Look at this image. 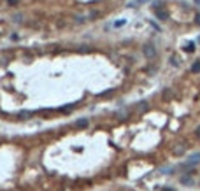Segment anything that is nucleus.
<instances>
[{"label":"nucleus","mask_w":200,"mask_h":191,"mask_svg":"<svg viewBox=\"0 0 200 191\" xmlns=\"http://www.w3.org/2000/svg\"><path fill=\"white\" fill-rule=\"evenodd\" d=\"M137 2H139V4H142V2H146V0H137Z\"/></svg>","instance_id":"nucleus-19"},{"label":"nucleus","mask_w":200,"mask_h":191,"mask_svg":"<svg viewBox=\"0 0 200 191\" xmlns=\"http://www.w3.org/2000/svg\"><path fill=\"white\" fill-rule=\"evenodd\" d=\"M148 109H149V104H148V102H139V104H137V112L142 114V112H146Z\"/></svg>","instance_id":"nucleus-6"},{"label":"nucleus","mask_w":200,"mask_h":191,"mask_svg":"<svg viewBox=\"0 0 200 191\" xmlns=\"http://www.w3.org/2000/svg\"><path fill=\"white\" fill-rule=\"evenodd\" d=\"M0 63H2V65H5V63H7V56H5V54H2V53H0Z\"/></svg>","instance_id":"nucleus-12"},{"label":"nucleus","mask_w":200,"mask_h":191,"mask_svg":"<svg viewBox=\"0 0 200 191\" xmlns=\"http://www.w3.org/2000/svg\"><path fill=\"white\" fill-rule=\"evenodd\" d=\"M192 72H193V74H199V72H200V61H195V63H193Z\"/></svg>","instance_id":"nucleus-9"},{"label":"nucleus","mask_w":200,"mask_h":191,"mask_svg":"<svg viewBox=\"0 0 200 191\" xmlns=\"http://www.w3.org/2000/svg\"><path fill=\"white\" fill-rule=\"evenodd\" d=\"M179 183L181 184H184V186H193V172H188V174H183L181 177H179Z\"/></svg>","instance_id":"nucleus-2"},{"label":"nucleus","mask_w":200,"mask_h":191,"mask_svg":"<svg viewBox=\"0 0 200 191\" xmlns=\"http://www.w3.org/2000/svg\"><path fill=\"white\" fill-rule=\"evenodd\" d=\"M172 151H174V154H176V156H181V154H184V153H186V144H183V142H181V144H177Z\"/></svg>","instance_id":"nucleus-4"},{"label":"nucleus","mask_w":200,"mask_h":191,"mask_svg":"<svg viewBox=\"0 0 200 191\" xmlns=\"http://www.w3.org/2000/svg\"><path fill=\"white\" fill-rule=\"evenodd\" d=\"M184 51H186V53H193V51H195V42H186Z\"/></svg>","instance_id":"nucleus-8"},{"label":"nucleus","mask_w":200,"mask_h":191,"mask_svg":"<svg viewBox=\"0 0 200 191\" xmlns=\"http://www.w3.org/2000/svg\"><path fill=\"white\" fill-rule=\"evenodd\" d=\"M155 14H156V18H158L160 21H165V19L169 18V12H167V11H163V9H158V11H155Z\"/></svg>","instance_id":"nucleus-5"},{"label":"nucleus","mask_w":200,"mask_h":191,"mask_svg":"<svg viewBox=\"0 0 200 191\" xmlns=\"http://www.w3.org/2000/svg\"><path fill=\"white\" fill-rule=\"evenodd\" d=\"M199 40H200V39H199Z\"/></svg>","instance_id":"nucleus-21"},{"label":"nucleus","mask_w":200,"mask_h":191,"mask_svg":"<svg viewBox=\"0 0 200 191\" xmlns=\"http://www.w3.org/2000/svg\"><path fill=\"white\" fill-rule=\"evenodd\" d=\"M163 97H165V98H169V97H170V91H169V90H167V91H163Z\"/></svg>","instance_id":"nucleus-14"},{"label":"nucleus","mask_w":200,"mask_h":191,"mask_svg":"<svg viewBox=\"0 0 200 191\" xmlns=\"http://www.w3.org/2000/svg\"><path fill=\"white\" fill-rule=\"evenodd\" d=\"M163 191H176V190H174V188H169V186H165V188H163Z\"/></svg>","instance_id":"nucleus-16"},{"label":"nucleus","mask_w":200,"mask_h":191,"mask_svg":"<svg viewBox=\"0 0 200 191\" xmlns=\"http://www.w3.org/2000/svg\"><path fill=\"white\" fill-rule=\"evenodd\" d=\"M170 61H172V65H176V67H177V65L181 63V60H179L177 56H172V58H170Z\"/></svg>","instance_id":"nucleus-11"},{"label":"nucleus","mask_w":200,"mask_h":191,"mask_svg":"<svg viewBox=\"0 0 200 191\" xmlns=\"http://www.w3.org/2000/svg\"><path fill=\"white\" fill-rule=\"evenodd\" d=\"M125 23H127V21H125V19H119V21H116V26H123V25H125Z\"/></svg>","instance_id":"nucleus-13"},{"label":"nucleus","mask_w":200,"mask_h":191,"mask_svg":"<svg viewBox=\"0 0 200 191\" xmlns=\"http://www.w3.org/2000/svg\"><path fill=\"white\" fill-rule=\"evenodd\" d=\"M77 126H79V128H86V126H88V121H86V119H79V121H77Z\"/></svg>","instance_id":"nucleus-10"},{"label":"nucleus","mask_w":200,"mask_h":191,"mask_svg":"<svg viewBox=\"0 0 200 191\" xmlns=\"http://www.w3.org/2000/svg\"><path fill=\"white\" fill-rule=\"evenodd\" d=\"M9 4H11V5H14V4H18V0H9Z\"/></svg>","instance_id":"nucleus-17"},{"label":"nucleus","mask_w":200,"mask_h":191,"mask_svg":"<svg viewBox=\"0 0 200 191\" xmlns=\"http://www.w3.org/2000/svg\"><path fill=\"white\" fill-rule=\"evenodd\" d=\"M33 116V112H30V111H19L18 112V118L19 119H28V118H32Z\"/></svg>","instance_id":"nucleus-7"},{"label":"nucleus","mask_w":200,"mask_h":191,"mask_svg":"<svg viewBox=\"0 0 200 191\" xmlns=\"http://www.w3.org/2000/svg\"><path fill=\"white\" fill-rule=\"evenodd\" d=\"M186 163L192 167V168H195L197 165L200 163V153H193L192 156H188V160H186Z\"/></svg>","instance_id":"nucleus-3"},{"label":"nucleus","mask_w":200,"mask_h":191,"mask_svg":"<svg viewBox=\"0 0 200 191\" xmlns=\"http://www.w3.org/2000/svg\"><path fill=\"white\" fill-rule=\"evenodd\" d=\"M195 2H197V4H200V0H195Z\"/></svg>","instance_id":"nucleus-20"},{"label":"nucleus","mask_w":200,"mask_h":191,"mask_svg":"<svg viewBox=\"0 0 200 191\" xmlns=\"http://www.w3.org/2000/svg\"><path fill=\"white\" fill-rule=\"evenodd\" d=\"M142 51H144V56H146L148 60H153V58L156 56V49H155L153 44H146V46L142 47Z\"/></svg>","instance_id":"nucleus-1"},{"label":"nucleus","mask_w":200,"mask_h":191,"mask_svg":"<svg viewBox=\"0 0 200 191\" xmlns=\"http://www.w3.org/2000/svg\"><path fill=\"white\" fill-rule=\"evenodd\" d=\"M195 135L200 139V126H197V130H195Z\"/></svg>","instance_id":"nucleus-15"},{"label":"nucleus","mask_w":200,"mask_h":191,"mask_svg":"<svg viewBox=\"0 0 200 191\" xmlns=\"http://www.w3.org/2000/svg\"><path fill=\"white\" fill-rule=\"evenodd\" d=\"M195 18H197V23H199V25H200V14H197Z\"/></svg>","instance_id":"nucleus-18"}]
</instances>
